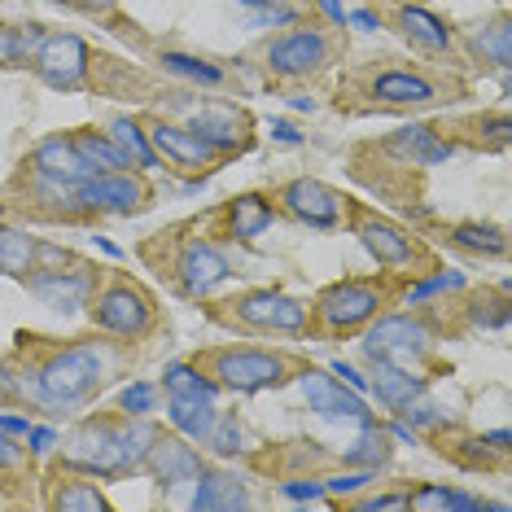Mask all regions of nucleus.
Instances as JSON below:
<instances>
[{
  "label": "nucleus",
  "instance_id": "nucleus-1",
  "mask_svg": "<svg viewBox=\"0 0 512 512\" xmlns=\"http://www.w3.org/2000/svg\"><path fill=\"white\" fill-rule=\"evenodd\" d=\"M18 372L27 386V403L36 407H84L110 381H119L136 364V346L123 337L92 329L84 337H40L18 333Z\"/></svg>",
  "mask_w": 512,
  "mask_h": 512
},
{
  "label": "nucleus",
  "instance_id": "nucleus-2",
  "mask_svg": "<svg viewBox=\"0 0 512 512\" xmlns=\"http://www.w3.org/2000/svg\"><path fill=\"white\" fill-rule=\"evenodd\" d=\"M469 97V84L456 66L442 62H403V57H364L337 79V110L346 114H407L434 110Z\"/></svg>",
  "mask_w": 512,
  "mask_h": 512
},
{
  "label": "nucleus",
  "instance_id": "nucleus-3",
  "mask_svg": "<svg viewBox=\"0 0 512 512\" xmlns=\"http://www.w3.org/2000/svg\"><path fill=\"white\" fill-rule=\"evenodd\" d=\"M412 285L416 276L386 272V267L377 276H342V281L324 285L307 302V329H302V337H329V342H337V337L364 333L381 311L399 307Z\"/></svg>",
  "mask_w": 512,
  "mask_h": 512
},
{
  "label": "nucleus",
  "instance_id": "nucleus-4",
  "mask_svg": "<svg viewBox=\"0 0 512 512\" xmlns=\"http://www.w3.org/2000/svg\"><path fill=\"white\" fill-rule=\"evenodd\" d=\"M141 259L154 267V272H162V281L176 289L180 298H193V302L211 298L215 289L232 276L228 259L211 246V241L189 237V219L154 232V237L141 246Z\"/></svg>",
  "mask_w": 512,
  "mask_h": 512
},
{
  "label": "nucleus",
  "instance_id": "nucleus-5",
  "mask_svg": "<svg viewBox=\"0 0 512 512\" xmlns=\"http://www.w3.org/2000/svg\"><path fill=\"white\" fill-rule=\"evenodd\" d=\"M189 359L219 390H237V394L276 390L307 368V359L298 351H289V346H246V342L202 346V351H193Z\"/></svg>",
  "mask_w": 512,
  "mask_h": 512
},
{
  "label": "nucleus",
  "instance_id": "nucleus-6",
  "mask_svg": "<svg viewBox=\"0 0 512 512\" xmlns=\"http://www.w3.org/2000/svg\"><path fill=\"white\" fill-rule=\"evenodd\" d=\"M84 311H88L92 329L123 337V342H145V337H154L162 329L158 298L132 272H119V267H101Z\"/></svg>",
  "mask_w": 512,
  "mask_h": 512
},
{
  "label": "nucleus",
  "instance_id": "nucleus-7",
  "mask_svg": "<svg viewBox=\"0 0 512 512\" xmlns=\"http://www.w3.org/2000/svg\"><path fill=\"white\" fill-rule=\"evenodd\" d=\"M337 49H342V36H337V31L302 18V22H294V31H281V36L263 40V49H259L263 84L267 88L307 84V79L324 75L337 62Z\"/></svg>",
  "mask_w": 512,
  "mask_h": 512
},
{
  "label": "nucleus",
  "instance_id": "nucleus-8",
  "mask_svg": "<svg viewBox=\"0 0 512 512\" xmlns=\"http://www.w3.org/2000/svg\"><path fill=\"white\" fill-rule=\"evenodd\" d=\"M202 311H206V320L219 324V329H228V333L302 337V329H307V302L285 294V289H272V285L241 289V294H228V298H211Z\"/></svg>",
  "mask_w": 512,
  "mask_h": 512
},
{
  "label": "nucleus",
  "instance_id": "nucleus-9",
  "mask_svg": "<svg viewBox=\"0 0 512 512\" xmlns=\"http://www.w3.org/2000/svg\"><path fill=\"white\" fill-rule=\"evenodd\" d=\"M346 224H351V232L359 237V246L377 259V267H386V272H407V276H416V281L442 272L438 254L429 250L412 228H403L399 219L355 202V197H351V211H346Z\"/></svg>",
  "mask_w": 512,
  "mask_h": 512
},
{
  "label": "nucleus",
  "instance_id": "nucleus-10",
  "mask_svg": "<svg viewBox=\"0 0 512 512\" xmlns=\"http://www.w3.org/2000/svg\"><path fill=\"white\" fill-rule=\"evenodd\" d=\"M434 342H438V333L421 311H381L364 329L368 359H394V364L416 368V372H425V377H429V368H438Z\"/></svg>",
  "mask_w": 512,
  "mask_h": 512
},
{
  "label": "nucleus",
  "instance_id": "nucleus-11",
  "mask_svg": "<svg viewBox=\"0 0 512 512\" xmlns=\"http://www.w3.org/2000/svg\"><path fill=\"white\" fill-rule=\"evenodd\" d=\"M31 57H36V71L49 88H62V92H97L101 88L106 53H97L88 40H79L75 31H53V36H44Z\"/></svg>",
  "mask_w": 512,
  "mask_h": 512
},
{
  "label": "nucleus",
  "instance_id": "nucleus-12",
  "mask_svg": "<svg viewBox=\"0 0 512 512\" xmlns=\"http://www.w3.org/2000/svg\"><path fill=\"white\" fill-rule=\"evenodd\" d=\"M141 127L149 136V149L158 154V167H171L180 176H215L224 167V154H215L189 123H176L167 114H141Z\"/></svg>",
  "mask_w": 512,
  "mask_h": 512
},
{
  "label": "nucleus",
  "instance_id": "nucleus-13",
  "mask_svg": "<svg viewBox=\"0 0 512 512\" xmlns=\"http://www.w3.org/2000/svg\"><path fill=\"white\" fill-rule=\"evenodd\" d=\"M119 429L123 412H97L84 416L71 434L57 442V464H71L92 477H119Z\"/></svg>",
  "mask_w": 512,
  "mask_h": 512
},
{
  "label": "nucleus",
  "instance_id": "nucleus-14",
  "mask_svg": "<svg viewBox=\"0 0 512 512\" xmlns=\"http://www.w3.org/2000/svg\"><path fill=\"white\" fill-rule=\"evenodd\" d=\"M14 189H18L22 219L31 215V219H44V224H92L97 219L84 206V197H79V184H62V180H49L40 171L22 167Z\"/></svg>",
  "mask_w": 512,
  "mask_h": 512
},
{
  "label": "nucleus",
  "instance_id": "nucleus-15",
  "mask_svg": "<svg viewBox=\"0 0 512 512\" xmlns=\"http://www.w3.org/2000/svg\"><path fill=\"white\" fill-rule=\"evenodd\" d=\"M272 202H276V211L294 215L307 228H342L346 211H351V197L337 193L333 184H324L316 176H294V180L276 184Z\"/></svg>",
  "mask_w": 512,
  "mask_h": 512
},
{
  "label": "nucleus",
  "instance_id": "nucleus-16",
  "mask_svg": "<svg viewBox=\"0 0 512 512\" xmlns=\"http://www.w3.org/2000/svg\"><path fill=\"white\" fill-rule=\"evenodd\" d=\"M101 267L84 259V254L71 250V259L66 263H53V267H31L22 281L27 289L36 294L40 302H49L53 311H62V316H71V311H84V302L92 294V285H97Z\"/></svg>",
  "mask_w": 512,
  "mask_h": 512
},
{
  "label": "nucleus",
  "instance_id": "nucleus-17",
  "mask_svg": "<svg viewBox=\"0 0 512 512\" xmlns=\"http://www.w3.org/2000/svg\"><path fill=\"white\" fill-rule=\"evenodd\" d=\"M359 149L386 158L390 162L386 171H429V167H442V162L456 154V149L438 136L434 123H407L399 132L381 136V141H364Z\"/></svg>",
  "mask_w": 512,
  "mask_h": 512
},
{
  "label": "nucleus",
  "instance_id": "nucleus-18",
  "mask_svg": "<svg viewBox=\"0 0 512 512\" xmlns=\"http://www.w3.org/2000/svg\"><path fill=\"white\" fill-rule=\"evenodd\" d=\"M79 197L92 215H141L154 206V184L149 171H101L79 184Z\"/></svg>",
  "mask_w": 512,
  "mask_h": 512
},
{
  "label": "nucleus",
  "instance_id": "nucleus-19",
  "mask_svg": "<svg viewBox=\"0 0 512 512\" xmlns=\"http://www.w3.org/2000/svg\"><path fill=\"white\" fill-rule=\"evenodd\" d=\"M193 224L211 228L215 237H224V241L250 246V241H259L263 232L276 224V202L267 193H237V197H228V202H219L211 215L193 219Z\"/></svg>",
  "mask_w": 512,
  "mask_h": 512
},
{
  "label": "nucleus",
  "instance_id": "nucleus-20",
  "mask_svg": "<svg viewBox=\"0 0 512 512\" xmlns=\"http://www.w3.org/2000/svg\"><path fill=\"white\" fill-rule=\"evenodd\" d=\"M184 123H189L193 132L224 158L250 154L254 149V119H250V110L237 106V101H206V106L189 110Z\"/></svg>",
  "mask_w": 512,
  "mask_h": 512
},
{
  "label": "nucleus",
  "instance_id": "nucleus-21",
  "mask_svg": "<svg viewBox=\"0 0 512 512\" xmlns=\"http://www.w3.org/2000/svg\"><path fill=\"white\" fill-rule=\"evenodd\" d=\"M390 27L399 31V36L412 44L416 53L434 57V62H442V66H460L456 62V31H451L429 5H416V0H394Z\"/></svg>",
  "mask_w": 512,
  "mask_h": 512
},
{
  "label": "nucleus",
  "instance_id": "nucleus-22",
  "mask_svg": "<svg viewBox=\"0 0 512 512\" xmlns=\"http://www.w3.org/2000/svg\"><path fill=\"white\" fill-rule=\"evenodd\" d=\"M298 390H302V403H307L316 416H329V421H351V425H372V412H368L364 394L351 390V386H342L333 372L307 364L298 372Z\"/></svg>",
  "mask_w": 512,
  "mask_h": 512
},
{
  "label": "nucleus",
  "instance_id": "nucleus-23",
  "mask_svg": "<svg viewBox=\"0 0 512 512\" xmlns=\"http://www.w3.org/2000/svg\"><path fill=\"white\" fill-rule=\"evenodd\" d=\"M202 451L193 447V438L184 434H162L154 438V447H149V456L141 464V473H149L162 491H180V486H189L197 473H202Z\"/></svg>",
  "mask_w": 512,
  "mask_h": 512
},
{
  "label": "nucleus",
  "instance_id": "nucleus-24",
  "mask_svg": "<svg viewBox=\"0 0 512 512\" xmlns=\"http://www.w3.org/2000/svg\"><path fill=\"white\" fill-rule=\"evenodd\" d=\"M434 127L451 149H482V154L508 149V136H512L508 110H486V114H469V119H438Z\"/></svg>",
  "mask_w": 512,
  "mask_h": 512
},
{
  "label": "nucleus",
  "instance_id": "nucleus-25",
  "mask_svg": "<svg viewBox=\"0 0 512 512\" xmlns=\"http://www.w3.org/2000/svg\"><path fill=\"white\" fill-rule=\"evenodd\" d=\"M44 504L62 512H106L110 499L92 473L71 469V464H53L49 477H44Z\"/></svg>",
  "mask_w": 512,
  "mask_h": 512
},
{
  "label": "nucleus",
  "instance_id": "nucleus-26",
  "mask_svg": "<svg viewBox=\"0 0 512 512\" xmlns=\"http://www.w3.org/2000/svg\"><path fill=\"white\" fill-rule=\"evenodd\" d=\"M451 316H456V333H491V329H508L512 302H508V281H499L495 289H469L460 302H447Z\"/></svg>",
  "mask_w": 512,
  "mask_h": 512
},
{
  "label": "nucleus",
  "instance_id": "nucleus-27",
  "mask_svg": "<svg viewBox=\"0 0 512 512\" xmlns=\"http://www.w3.org/2000/svg\"><path fill=\"white\" fill-rule=\"evenodd\" d=\"M193 495L189 508L202 512H224V508H250V491L232 469H219V464H202V473L193 477Z\"/></svg>",
  "mask_w": 512,
  "mask_h": 512
},
{
  "label": "nucleus",
  "instance_id": "nucleus-28",
  "mask_svg": "<svg viewBox=\"0 0 512 512\" xmlns=\"http://www.w3.org/2000/svg\"><path fill=\"white\" fill-rule=\"evenodd\" d=\"M22 167L40 171V176H49V180H62V184H84L92 176V171L84 167V158L75 154V145H71V136H66V132L44 136V141L27 154Z\"/></svg>",
  "mask_w": 512,
  "mask_h": 512
},
{
  "label": "nucleus",
  "instance_id": "nucleus-29",
  "mask_svg": "<svg viewBox=\"0 0 512 512\" xmlns=\"http://www.w3.org/2000/svg\"><path fill=\"white\" fill-rule=\"evenodd\" d=\"M368 364H372V372H368L372 394H377L386 407H394V412L412 403L416 394L429 390V377L416 368H403V364H394V359H368Z\"/></svg>",
  "mask_w": 512,
  "mask_h": 512
},
{
  "label": "nucleus",
  "instance_id": "nucleus-30",
  "mask_svg": "<svg viewBox=\"0 0 512 512\" xmlns=\"http://www.w3.org/2000/svg\"><path fill=\"white\" fill-rule=\"evenodd\" d=\"M403 504L412 508V512H482V508L508 512V504H495V499H482V495L456 491V486H438V482L407 486V491H403Z\"/></svg>",
  "mask_w": 512,
  "mask_h": 512
},
{
  "label": "nucleus",
  "instance_id": "nucleus-31",
  "mask_svg": "<svg viewBox=\"0 0 512 512\" xmlns=\"http://www.w3.org/2000/svg\"><path fill=\"white\" fill-rule=\"evenodd\" d=\"M469 53L482 66H491V71H499V75H508V62H512V27H508L504 9H499L495 18L477 22V27L469 31Z\"/></svg>",
  "mask_w": 512,
  "mask_h": 512
},
{
  "label": "nucleus",
  "instance_id": "nucleus-32",
  "mask_svg": "<svg viewBox=\"0 0 512 512\" xmlns=\"http://www.w3.org/2000/svg\"><path fill=\"white\" fill-rule=\"evenodd\" d=\"M390 460H394V438H390V429H381L377 421L359 425V438L337 456V464H346V469H368V473L386 469Z\"/></svg>",
  "mask_w": 512,
  "mask_h": 512
},
{
  "label": "nucleus",
  "instance_id": "nucleus-33",
  "mask_svg": "<svg viewBox=\"0 0 512 512\" xmlns=\"http://www.w3.org/2000/svg\"><path fill=\"white\" fill-rule=\"evenodd\" d=\"M442 237L451 241L456 250L482 254V259H504L508 254V232L499 224H477V219H460V224H447Z\"/></svg>",
  "mask_w": 512,
  "mask_h": 512
},
{
  "label": "nucleus",
  "instance_id": "nucleus-34",
  "mask_svg": "<svg viewBox=\"0 0 512 512\" xmlns=\"http://www.w3.org/2000/svg\"><path fill=\"white\" fill-rule=\"evenodd\" d=\"M215 416H219L215 399H202V394H167V421L176 425L184 438L202 442L206 434H211Z\"/></svg>",
  "mask_w": 512,
  "mask_h": 512
},
{
  "label": "nucleus",
  "instance_id": "nucleus-35",
  "mask_svg": "<svg viewBox=\"0 0 512 512\" xmlns=\"http://www.w3.org/2000/svg\"><path fill=\"white\" fill-rule=\"evenodd\" d=\"M75 145V154L84 158V167L92 176H101V171H127L132 162L123 158V149L110 141V132H97V127H75V132H66Z\"/></svg>",
  "mask_w": 512,
  "mask_h": 512
},
{
  "label": "nucleus",
  "instance_id": "nucleus-36",
  "mask_svg": "<svg viewBox=\"0 0 512 512\" xmlns=\"http://www.w3.org/2000/svg\"><path fill=\"white\" fill-rule=\"evenodd\" d=\"M110 141L123 149V158L132 162V171H158V154L149 149L141 114H114L110 119Z\"/></svg>",
  "mask_w": 512,
  "mask_h": 512
},
{
  "label": "nucleus",
  "instance_id": "nucleus-37",
  "mask_svg": "<svg viewBox=\"0 0 512 512\" xmlns=\"http://www.w3.org/2000/svg\"><path fill=\"white\" fill-rule=\"evenodd\" d=\"M162 429L149 421V416H127L123 412V429H119V477L123 473H141V464L154 447V438Z\"/></svg>",
  "mask_w": 512,
  "mask_h": 512
},
{
  "label": "nucleus",
  "instance_id": "nucleus-38",
  "mask_svg": "<svg viewBox=\"0 0 512 512\" xmlns=\"http://www.w3.org/2000/svg\"><path fill=\"white\" fill-rule=\"evenodd\" d=\"M36 267V237L22 228H0V276H27Z\"/></svg>",
  "mask_w": 512,
  "mask_h": 512
},
{
  "label": "nucleus",
  "instance_id": "nucleus-39",
  "mask_svg": "<svg viewBox=\"0 0 512 512\" xmlns=\"http://www.w3.org/2000/svg\"><path fill=\"white\" fill-rule=\"evenodd\" d=\"M162 390L167 394H202V399H215L219 394V386L193 364V359H176V364L162 368Z\"/></svg>",
  "mask_w": 512,
  "mask_h": 512
},
{
  "label": "nucleus",
  "instance_id": "nucleus-40",
  "mask_svg": "<svg viewBox=\"0 0 512 512\" xmlns=\"http://www.w3.org/2000/svg\"><path fill=\"white\" fill-rule=\"evenodd\" d=\"M162 71L189 79V84H206V88H224L228 84V71L215 62H202V57H189V53H162Z\"/></svg>",
  "mask_w": 512,
  "mask_h": 512
},
{
  "label": "nucleus",
  "instance_id": "nucleus-41",
  "mask_svg": "<svg viewBox=\"0 0 512 512\" xmlns=\"http://www.w3.org/2000/svg\"><path fill=\"white\" fill-rule=\"evenodd\" d=\"M202 442L215 451V456L232 460V456H241V451H246V425H241L237 412H219L215 425H211V434H206Z\"/></svg>",
  "mask_w": 512,
  "mask_h": 512
},
{
  "label": "nucleus",
  "instance_id": "nucleus-42",
  "mask_svg": "<svg viewBox=\"0 0 512 512\" xmlns=\"http://www.w3.org/2000/svg\"><path fill=\"white\" fill-rule=\"evenodd\" d=\"M57 5L75 9V14H84V18L110 22V31H119V36H136V22H127L119 14V0H57Z\"/></svg>",
  "mask_w": 512,
  "mask_h": 512
},
{
  "label": "nucleus",
  "instance_id": "nucleus-43",
  "mask_svg": "<svg viewBox=\"0 0 512 512\" xmlns=\"http://www.w3.org/2000/svg\"><path fill=\"white\" fill-rule=\"evenodd\" d=\"M154 403H158L154 381H132V386L119 394V412H127V416H149L154 412Z\"/></svg>",
  "mask_w": 512,
  "mask_h": 512
},
{
  "label": "nucleus",
  "instance_id": "nucleus-44",
  "mask_svg": "<svg viewBox=\"0 0 512 512\" xmlns=\"http://www.w3.org/2000/svg\"><path fill=\"white\" fill-rule=\"evenodd\" d=\"M31 451L22 447V442H14V434H5L0 429V473H18V469H31Z\"/></svg>",
  "mask_w": 512,
  "mask_h": 512
},
{
  "label": "nucleus",
  "instance_id": "nucleus-45",
  "mask_svg": "<svg viewBox=\"0 0 512 512\" xmlns=\"http://www.w3.org/2000/svg\"><path fill=\"white\" fill-rule=\"evenodd\" d=\"M9 403H27V386H22L18 368L0 364V407H9Z\"/></svg>",
  "mask_w": 512,
  "mask_h": 512
},
{
  "label": "nucleus",
  "instance_id": "nucleus-46",
  "mask_svg": "<svg viewBox=\"0 0 512 512\" xmlns=\"http://www.w3.org/2000/svg\"><path fill=\"white\" fill-rule=\"evenodd\" d=\"M27 442H31V447H27L31 456H53L62 438H57V429H36V425H31L27 429Z\"/></svg>",
  "mask_w": 512,
  "mask_h": 512
},
{
  "label": "nucleus",
  "instance_id": "nucleus-47",
  "mask_svg": "<svg viewBox=\"0 0 512 512\" xmlns=\"http://www.w3.org/2000/svg\"><path fill=\"white\" fill-rule=\"evenodd\" d=\"M281 491L294 495V499H320L324 486H320V482H281Z\"/></svg>",
  "mask_w": 512,
  "mask_h": 512
},
{
  "label": "nucleus",
  "instance_id": "nucleus-48",
  "mask_svg": "<svg viewBox=\"0 0 512 512\" xmlns=\"http://www.w3.org/2000/svg\"><path fill=\"white\" fill-rule=\"evenodd\" d=\"M333 377H346V386H351V390H368V381L359 377L351 364H333Z\"/></svg>",
  "mask_w": 512,
  "mask_h": 512
},
{
  "label": "nucleus",
  "instance_id": "nucleus-49",
  "mask_svg": "<svg viewBox=\"0 0 512 512\" xmlns=\"http://www.w3.org/2000/svg\"><path fill=\"white\" fill-rule=\"evenodd\" d=\"M0 429H5V434H18V438H27L31 421H27V416H0Z\"/></svg>",
  "mask_w": 512,
  "mask_h": 512
},
{
  "label": "nucleus",
  "instance_id": "nucleus-50",
  "mask_svg": "<svg viewBox=\"0 0 512 512\" xmlns=\"http://www.w3.org/2000/svg\"><path fill=\"white\" fill-rule=\"evenodd\" d=\"M272 136H276V141H285V145H294V141H298V132H294L289 123H272Z\"/></svg>",
  "mask_w": 512,
  "mask_h": 512
},
{
  "label": "nucleus",
  "instance_id": "nucleus-51",
  "mask_svg": "<svg viewBox=\"0 0 512 512\" xmlns=\"http://www.w3.org/2000/svg\"><path fill=\"white\" fill-rule=\"evenodd\" d=\"M241 5H250V9H281V5H294V0H241Z\"/></svg>",
  "mask_w": 512,
  "mask_h": 512
}]
</instances>
